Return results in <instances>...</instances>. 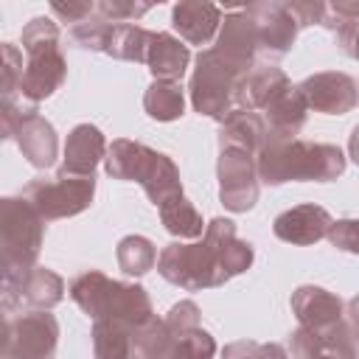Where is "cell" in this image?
I'll return each mask as SVG.
<instances>
[{"label":"cell","mask_w":359,"mask_h":359,"mask_svg":"<svg viewBox=\"0 0 359 359\" xmlns=\"http://www.w3.org/2000/svg\"><path fill=\"white\" fill-rule=\"evenodd\" d=\"M250 264L252 247L236 236L230 219H213L199 244H168L157 258L160 275L188 292L222 286Z\"/></svg>","instance_id":"obj_1"},{"label":"cell","mask_w":359,"mask_h":359,"mask_svg":"<svg viewBox=\"0 0 359 359\" xmlns=\"http://www.w3.org/2000/svg\"><path fill=\"white\" fill-rule=\"evenodd\" d=\"M255 165L261 182L266 185H280L289 180L328 182L345 171V154L331 143L280 140V143H266Z\"/></svg>","instance_id":"obj_2"},{"label":"cell","mask_w":359,"mask_h":359,"mask_svg":"<svg viewBox=\"0 0 359 359\" xmlns=\"http://www.w3.org/2000/svg\"><path fill=\"white\" fill-rule=\"evenodd\" d=\"M70 297L93 320H118V323H126L135 331H143L154 320L149 294L140 286L109 280L107 275H101L95 269L81 272L79 278H73Z\"/></svg>","instance_id":"obj_3"},{"label":"cell","mask_w":359,"mask_h":359,"mask_svg":"<svg viewBox=\"0 0 359 359\" xmlns=\"http://www.w3.org/2000/svg\"><path fill=\"white\" fill-rule=\"evenodd\" d=\"M252 62H244L222 48H208L196 56V73L191 79V101L199 115H213L224 121L236 107L238 81L252 70Z\"/></svg>","instance_id":"obj_4"},{"label":"cell","mask_w":359,"mask_h":359,"mask_svg":"<svg viewBox=\"0 0 359 359\" xmlns=\"http://www.w3.org/2000/svg\"><path fill=\"white\" fill-rule=\"evenodd\" d=\"M107 174L115 180H135L143 185L146 196L160 208L163 202L182 194L180 171L171 157L135 143V140H115L107 154Z\"/></svg>","instance_id":"obj_5"},{"label":"cell","mask_w":359,"mask_h":359,"mask_svg":"<svg viewBox=\"0 0 359 359\" xmlns=\"http://www.w3.org/2000/svg\"><path fill=\"white\" fill-rule=\"evenodd\" d=\"M22 48L28 53V65L20 79V101L28 98L36 104L48 98L67 73L65 56L59 50V25L48 17H34L22 28Z\"/></svg>","instance_id":"obj_6"},{"label":"cell","mask_w":359,"mask_h":359,"mask_svg":"<svg viewBox=\"0 0 359 359\" xmlns=\"http://www.w3.org/2000/svg\"><path fill=\"white\" fill-rule=\"evenodd\" d=\"M45 219L25 199L0 202V230H3V278L34 269L42 247Z\"/></svg>","instance_id":"obj_7"},{"label":"cell","mask_w":359,"mask_h":359,"mask_svg":"<svg viewBox=\"0 0 359 359\" xmlns=\"http://www.w3.org/2000/svg\"><path fill=\"white\" fill-rule=\"evenodd\" d=\"M95 180L93 177H79L59 171L53 180H31L22 188V199L45 219H65L81 213L93 202Z\"/></svg>","instance_id":"obj_8"},{"label":"cell","mask_w":359,"mask_h":359,"mask_svg":"<svg viewBox=\"0 0 359 359\" xmlns=\"http://www.w3.org/2000/svg\"><path fill=\"white\" fill-rule=\"evenodd\" d=\"M3 137H17L20 151L36 168H48L56 160V132L36 109H17L3 101Z\"/></svg>","instance_id":"obj_9"},{"label":"cell","mask_w":359,"mask_h":359,"mask_svg":"<svg viewBox=\"0 0 359 359\" xmlns=\"http://www.w3.org/2000/svg\"><path fill=\"white\" fill-rule=\"evenodd\" d=\"M59 337V323L48 311L8 317L3 359H50Z\"/></svg>","instance_id":"obj_10"},{"label":"cell","mask_w":359,"mask_h":359,"mask_svg":"<svg viewBox=\"0 0 359 359\" xmlns=\"http://www.w3.org/2000/svg\"><path fill=\"white\" fill-rule=\"evenodd\" d=\"M258 165L252 163V154L244 149H222L219 157V196L227 210H250L258 199V182H255Z\"/></svg>","instance_id":"obj_11"},{"label":"cell","mask_w":359,"mask_h":359,"mask_svg":"<svg viewBox=\"0 0 359 359\" xmlns=\"http://www.w3.org/2000/svg\"><path fill=\"white\" fill-rule=\"evenodd\" d=\"M65 280L42 266H34L20 275H6L3 278V309L11 311L17 306H36V309H50L62 300Z\"/></svg>","instance_id":"obj_12"},{"label":"cell","mask_w":359,"mask_h":359,"mask_svg":"<svg viewBox=\"0 0 359 359\" xmlns=\"http://www.w3.org/2000/svg\"><path fill=\"white\" fill-rule=\"evenodd\" d=\"M165 325L171 331V345L165 359H213L216 342L208 331L199 328V309L191 300L177 303L168 311Z\"/></svg>","instance_id":"obj_13"},{"label":"cell","mask_w":359,"mask_h":359,"mask_svg":"<svg viewBox=\"0 0 359 359\" xmlns=\"http://www.w3.org/2000/svg\"><path fill=\"white\" fill-rule=\"evenodd\" d=\"M306 98L309 107H314L317 112L325 115H345L356 107L359 93H356V81L345 73H314L309 76L300 87H297Z\"/></svg>","instance_id":"obj_14"},{"label":"cell","mask_w":359,"mask_h":359,"mask_svg":"<svg viewBox=\"0 0 359 359\" xmlns=\"http://www.w3.org/2000/svg\"><path fill=\"white\" fill-rule=\"evenodd\" d=\"M292 353L297 359H356V342L345 323L328 328H297L292 334Z\"/></svg>","instance_id":"obj_15"},{"label":"cell","mask_w":359,"mask_h":359,"mask_svg":"<svg viewBox=\"0 0 359 359\" xmlns=\"http://www.w3.org/2000/svg\"><path fill=\"white\" fill-rule=\"evenodd\" d=\"M247 14L258 28L261 50H269L272 56H283L292 48L300 25L294 22L286 3H255L247 8Z\"/></svg>","instance_id":"obj_16"},{"label":"cell","mask_w":359,"mask_h":359,"mask_svg":"<svg viewBox=\"0 0 359 359\" xmlns=\"http://www.w3.org/2000/svg\"><path fill=\"white\" fill-rule=\"evenodd\" d=\"M331 216L325 208L320 205H297V208H289L283 210L272 230L280 241H289V244H314L320 241L323 236H328L331 230Z\"/></svg>","instance_id":"obj_17"},{"label":"cell","mask_w":359,"mask_h":359,"mask_svg":"<svg viewBox=\"0 0 359 359\" xmlns=\"http://www.w3.org/2000/svg\"><path fill=\"white\" fill-rule=\"evenodd\" d=\"M306 98L297 87H286L280 90L266 107V143H280V140H294V135L300 132V126L306 123Z\"/></svg>","instance_id":"obj_18"},{"label":"cell","mask_w":359,"mask_h":359,"mask_svg":"<svg viewBox=\"0 0 359 359\" xmlns=\"http://www.w3.org/2000/svg\"><path fill=\"white\" fill-rule=\"evenodd\" d=\"M292 311L300 320V328H328L342 323V300L334 292L320 286H300L292 294Z\"/></svg>","instance_id":"obj_19"},{"label":"cell","mask_w":359,"mask_h":359,"mask_svg":"<svg viewBox=\"0 0 359 359\" xmlns=\"http://www.w3.org/2000/svg\"><path fill=\"white\" fill-rule=\"evenodd\" d=\"M289 87V79L275 65H255L236 90V109H264L280 90Z\"/></svg>","instance_id":"obj_20"},{"label":"cell","mask_w":359,"mask_h":359,"mask_svg":"<svg viewBox=\"0 0 359 359\" xmlns=\"http://www.w3.org/2000/svg\"><path fill=\"white\" fill-rule=\"evenodd\" d=\"M104 135L90 126V123H79L65 143V163L62 171L67 174H79V177H93V168L98 165V160L104 157Z\"/></svg>","instance_id":"obj_21"},{"label":"cell","mask_w":359,"mask_h":359,"mask_svg":"<svg viewBox=\"0 0 359 359\" xmlns=\"http://www.w3.org/2000/svg\"><path fill=\"white\" fill-rule=\"evenodd\" d=\"M219 146L222 149H244L250 154H261V149L266 146V123H264V118L250 112V109H233L222 121Z\"/></svg>","instance_id":"obj_22"},{"label":"cell","mask_w":359,"mask_h":359,"mask_svg":"<svg viewBox=\"0 0 359 359\" xmlns=\"http://www.w3.org/2000/svg\"><path fill=\"white\" fill-rule=\"evenodd\" d=\"M188 48L171 34H151V45L146 53V65L157 81H177L188 67Z\"/></svg>","instance_id":"obj_23"},{"label":"cell","mask_w":359,"mask_h":359,"mask_svg":"<svg viewBox=\"0 0 359 359\" xmlns=\"http://www.w3.org/2000/svg\"><path fill=\"white\" fill-rule=\"evenodd\" d=\"M171 20H174V31H180L188 42L205 45L222 20V11L210 3H180L174 6Z\"/></svg>","instance_id":"obj_24"},{"label":"cell","mask_w":359,"mask_h":359,"mask_svg":"<svg viewBox=\"0 0 359 359\" xmlns=\"http://www.w3.org/2000/svg\"><path fill=\"white\" fill-rule=\"evenodd\" d=\"M135 337L137 331L118 320H95L93 325V348L95 359H135Z\"/></svg>","instance_id":"obj_25"},{"label":"cell","mask_w":359,"mask_h":359,"mask_svg":"<svg viewBox=\"0 0 359 359\" xmlns=\"http://www.w3.org/2000/svg\"><path fill=\"white\" fill-rule=\"evenodd\" d=\"M160 219L171 236H180V238L202 236V216L196 213V208L182 194L160 205Z\"/></svg>","instance_id":"obj_26"},{"label":"cell","mask_w":359,"mask_h":359,"mask_svg":"<svg viewBox=\"0 0 359 359\" xmlns=\"http://www.w3.org/2000/svg\"><path fill=\"white\" fill-rule=\"evenodd\" d=\"M143 107L154 121H174L182 115V87L177 81H154L146 95H143Z\"/></svg>","instance_id":"obj_27"},{"label":"cell","mask_w":359,"mask_h":359,"mask_svg":"<svg viewBox=\"0 0 359 359\" xmlns=\"http://www.w3.org/2000/svg\"><path fill=\"white\" fill-rule=\"evenodd\" d=\"M118 264L126 275H146L157 264V250L143 236H126L118 244Z\"/></svg>","instance_id":"obj_28"},{"label":"cell","mask_w":359,"mask_h":359,"mask_svg":"<svg viewBox=\"0 0 359 359\" xmlns=\"http://www.w3.org/2000/svg\"><path fill=\"white\" fill-rule=\"evenodd\" d=\"M222 359H286L280 345H261V342H233L222 351Z\"/></svg>","instance_id":"obj_29"},{"label":"cell","mask_w":359,"mask_h":359,"mask_svg":"<svg viewBox=\"0 0 359 359\" xmlns=\"http://www.w3.org/2000/svg\"><path fill=\"white\" fill-rule=\"evenodd\" d=\"M3 101H14V90H20V79H22V62L14 45H3Z\"/></svg>","instance_id":"obj_30"},{"label":"cell","mask_w":359,"mask_h":359,"mask_svg":"<svg viewBox=\"0 0 359 359\" xmlns=\"http://www.w3.org/2000/svg\"><path fill=\"white\" fill-rule=\"evenodd\" d=\"M328 241L345 252H356L359 255V219H342L334 222L328 230Z\"/></svg>","instance_id":"obj_31"},{"label":"cell","mask_w":359,"mask_h":359,"mask_svg":"<svg viewBox=\"0 0 359 359\" xmlns=\"http://www.w3.org/2000/svg\"><path fill=\"white\" fill-rule=\"evenodd\" d=\"M149 8H151V6H135V3H118V0H112V3H98V6H95V11L101 14V20L115 22V25H121V22L137 17V14H146Z\"/></svg>","instance_id":"obj_32"},{"label":"cell","mask_w":359,"mask_h":359,"mask_svg":"<svg viewBox=\"0 0 359 359\" xmlns=\"http://www.w3.org/2000/svg\"><path fill=\"white\" fill-rule=\"evenodd\" d=\"M297 25H311V22H325V6L323 3H286Z\"/></svg>","instance_id":"obj_33"},{"label":"cell","mask_w":359,"mask_h":359,"mask_svg":"<svg viewBox=\"0 0 359 359\" xmlns=\"http://www.w3.org/2000/svg\"><path fill=\"white\" fill-rule=\"evenodd\" d=\"M50 11L53 14H59L65 22H73V25H79V22H84L93 11H95V6L93 3H50Z\"/></svg>","instance_id":"obj_34"},{"label":"cell","mask_w":359,"mask_h":359,"mask_svg":"<svg viewBox=\"0 0 359 359\" xmlns=\"http://www.w3.org/2000/svg\"><path fill=\"white\" fill-rule=\"evenodd\" d=\"M337 34H339V42H342L345 53H351L353 59H359V20H356V22L342 25Z\"/></svg>","instance_id":"obj_35"},{"label":"cell","mask_w":359,"mask_h":359,"mask_svg":"<svg viewBox=\"0 0 359 359\" xmlns=\"http://www.w3.org/2000/svg\"><path fill=\"white\" fill-rule=\"evenodd\" d=\"M348 331H351V339L359 345V294L348 303Z\"/></svg>","instance_id":"obj_36"},{"label":"cell","mask_w":359,"mask_h":359,"mask_svg":"<svg viewBox=\"0 0 359 359\" xmlns=\"http://www.w3.org/2000/svg\"><path fill=\"white\" fill-rule=\"evenodd\" d=\"M351 157H353V163H359V126L351 135Z\"/></svg>","instance_id":"obj_37"}]
</instances>
